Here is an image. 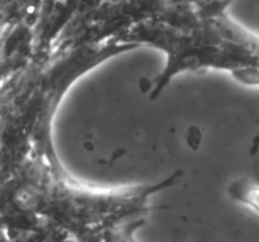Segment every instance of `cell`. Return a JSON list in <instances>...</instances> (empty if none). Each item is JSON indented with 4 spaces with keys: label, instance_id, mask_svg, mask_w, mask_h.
<instances>
[{
    "label": "cell",
    "instance_id": "cell-1",
    "mask_svg": "<svg viewBox=\"0 0 259 242\" xmlns=\"http://www.w3.org/2000/svg\"><path fill=\"white\" fill-rule=\"evenodd\" d=\"M234 37L242 46L243 51L247 55L248 65L254 66L259 70V36L254 34L242 24H238L234 29ZM259 150V131L252 140V147H250V155L254 156Z\"/></svg>",
    "mask_w": 259,
    "mask_h": 242
},
{
    "label": "cell",
    "instance_id": "cell-2",
    "mask_svg": "<svg viewBox=\"0 0 259 242\" xmlns=\"http://www.w3.org/2000/svg\"><path fill=\"white\" fill-rule=\"evenodd\" d=\"M230 198L259 215V185L245 178L234 180L228 188Z\"/></svg>",
    "mask_w": 259,
    "mask_h": 242
}]
</instances>
